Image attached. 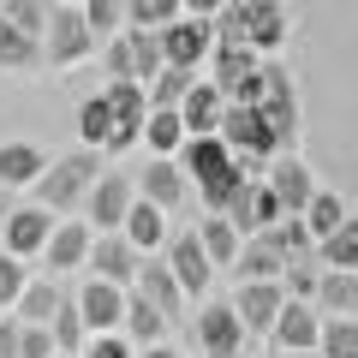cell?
<instances>
[{
	"label": "cell",
	"mask_w": 358,
	"mask_h": 358,
	"mask_svg": "<svg viewBox=\"0 0 358 358\" xmlns=\"http://www.w3.org/2000/svg\"><path fill=\"white\" fill-rule=\"evenodd\" d=\"M251 108L263 120V131L275 138V150H293L299 143V90L281 66H257V84H251Z\"/></svg>",
	"instance_id": "6da1fadb"
},
{
	"label": "cell",
	"mask_w": 358,
	"mask_h": 358,
	"mask_svg": "<svg viewBox=\"0 0 358 358\" xmlns=\"http://www.w3.org/2000/svg\"><path fill=\"white\" fill-rule=\"evenodd\" d=\"M108 72H114V84H131V90L155 84L162 78V42L143 36V30H120L114 48H108Z\"/></svg>",
	"instance_id": "7a4b0ae2"
},
{
	"label": "cell",
	"mask_w": 358,
	"mask_h": 358,
	"mask_svg": "<svg viewBox=\"0 0 358 358\" xmlns=\"http://www.w3.org/2000/svg\"><path fill=\"white\" fill-rule=\"evenodd\" d=\"M96 185V155L90 150H72V155H60V162L48 167V173L36 179V192H42V215L48 209H72L78 197Z\"/></svg>",
	"instance_id": "3957f363"
},
{
	"label": "cell",
	"mask_w": 358,
	"mask_h": 358,
	"mask_svg": "<svg viewBox=\"0 0 358 358\" xmlns=\"http://www.w3.org/2000/svg\"><path fill=\"white\" fill-rule=\"evenodd\" d=\"M96 48V36L84 30V13L78 6H48V30H42V60L48 66H78Z\"/></svg>",
	"instance_id": "277c9868"
},
{
	"label": "cell",
	"mask_w": 358,
	"mask_h": 358,
	"mask_svg": "<svg viewBox=\"0 0 358 358\" xmlns=\"http://www.w3.org/2000/svg\"><path fill=\"white\" fill-rule=\"evenodd\" d=\"M155 42H162V66H173V72H197V60L215 48L209 18H173V24H167Z\"/></svg>",
	"instance_id": "5b68a950"
},
{
	"label": "cell",
	"mask_w": 358,
	"mask_h": 358,
	"mask_svg": "<svg viewBox=\"0 0 358 358\" xmlns=\"http://www.w3.org/2000/svg\"><path fill=\"white\" fill-rule=\"evenodd\" d=\"M102 108H108V143L102 150H131L138 143V131H143V90H131V84H108V96H102Z\"/></svg>",
	"instance_id": "8992f818"
},
{
	"label": "cell",
	"mask_w": 358,
	"mask_h": 358,
	"mask_svg": "<svg viewBox=\"0 0 358 358\" xmlns=\"http://www.w3.org/2000/svg\"><path fill=\"white\" fill-rule=\"evenodd\" d=\"M221 221H227L233 233H268L275 221H281V203L268 197V185H263V179H251V185H245V192L227 203V215H221Z\"/></svg>",
	"instance_id": "52a82bcc"
},
{
	"label": "cell",
	"mask_w": 358,
	"mask_h": 358,
	"mask_svg": "<svg viewBox=\"0 0 358 358\" xmlns=\"http://www.w3.org/2000/svg\"><path fill=\"white\" fill-rule=\"evenodd\" d=\"M268 197L281 203V215H305V203L317 197V185H310V167L299 162V155H287V162H275L268 167Z\"/></svg>",
	"instance_id": "ba28073f"
},
{
	"label": "cell",
	"mask_w": 358,
	"mask_h": 358,
	"mask_svg": "<svg viewBox=\"0 0 358 358\" xmlns=\"http://www.w3.org/2000/svg\"><path fill=\"white\" fill-rule=\"evenodd\" d=\"M167 275H173V287H179V299L185 293H203L209 287V257H203V245H197V233H179L173 245H167Z\"/></svg>",
	"instance_id": "9c48e42d"
},
{
	"label": "cell",
	"mask_w": 358,
	"mask_h": 358,
	"mask_svg": "<svg viewBox=\"0 0 358 358\" xmlns=\"http://www.w3.org/2000/svg\"><path fill=\"white\" fill-rule=\"evenodd\" d=\"M84 263H96V275H90V281L120 287V293H126V287H131V275H138V251H131L126 239H114V233L90 245V257H84Z\"/></svg>",
	"instance_id": "30bf717a"
},
{
	"label": "cell",
	"mask_w": 358,
	"mask_h": 358,
	"mask_svg": "<svg viewBox=\"0 0 358 358\" xmlns=\"http://www.w3.org/2000/svg\"><path fill=\"white\" fill-rule=\"evenodd\" d=\"M317 334H322L317 310L299 305V299H287L281 317H275V346H281V352H317Z\"/></svg>",
	"instance_id": "8fae6325"
},
{
	"label": "cell",
	"mask_w": 358,
	"mask_h": 358,
	"mask_svg": "<svg viewBox=\"0 0 358 358\" xmlns=\"http://www.w3.org/2000/svg\"><path fill=\"white\" fill-rule=\"evenodd\" d=\"M197 341H203L209 358H239L245 329H239V317H233V305H209L203 317H197Z\"/></svg>",
	"instance_id": "7c38bea8"
},
{
	"label": "cell",
	"mask_w": 358,
	"mask_h": 358,
	"mask_svg": "<svg viewBox=\"0 0 358 358\" xmlns=\"http://www.w3.org/2000/svg\"><path fill=\"white\" fill-rule=\"evenodd\" d=\"M239 18H245V48H281L287 42V13L268 6V0H239Z\"/></svg>",
	"instance_id": "4fadbf2b"
},
{
	"label": "cell",
	"mask_w": 358,
	"mask_h": 358,
	"mask_svg": "<svg viewBox=\"0 0 358 358\" xmlns=\"http://www.w3.org/2000/svg\"><path fill=\"white\" fill-rule=\"evenodd\" d=\"M120 310H126V293H120V287H102V281H90L84 293H78V322H84L90 334H114Z\"/></svg>",
	"instance_id": "5bb4252c"
},
{
	"label": "cell",
	"mask_w": 358,
	"mask_h": 358,
	"mask_svg": "<svg viewBox=\"0 0 358 358\" xmlns=\"http://www.w3.org/2000/svg\"><path fill=\"white\" fill-rule=\"evenodd\" d=\"M221 108H227V102H221L209 84H192V90H185V102H179L173 114H179V126H185V138H215Z\"/></svg>",
	"instance_id": "9a60e30c"
},
{
	"label": "cell",
	"mask_w": 358,
	"mask_h": 358,
	"mask_svg": "<svg viewBox=\"0 0 358 358\" xmlns=\"http://www.w3.org/2000/svg\"><path fill=\"white\" fill-rule=\"evenodd\" d=\"M0 227H6V257H18V263H24V257H36L42 245H48V233H54L42 209H13Z\"/></svg>",
	"instance_id": "2e32d148"
},
{
	"label": "cell",
	"mask_w": 358,
	"mask_h": 358,
	"mask_svg": "<svg viewBox=\"0 0 358 358\" xmlns=\"http://www.w3.org/2000/svg\"><path fill=\"white\" fill-rule=\"evenodd\" d=\"M131 281H138V299H143V305H150L162 322H173V317H179V287H173V275H167L162 263H150V257H143Z\"/></svg>",
	"instance_id": "e0dca14e"
},
{
	"label": "cell",
	"mask_w": 358,
	"mask_h": 358,
	"mask_svg": "<svg viewBox=\"0 0 358 358\" xmlns=\"http://www.w3.org/2000/svg\"><path fill=\"white\" fill-rule=\"evenodd\" d=\"M281 305H287V287H239L233 317H239V329H275Z\"/></svg>",
	"instance_id": "ac0fdd59"
},
{
	"label": "cell",
	"mask_w": 358,
	"mask_h": 358,
	"mask_svg": "<svg viewBox=\"0 0 358 358\" xmlns=\"http://www.w3.org/2000/svg\"><path fill=\"white\" fill-rule=\"evenodd\" d=\"M131 203H138V197H131V185H126L120 173L96 179V192H90V215H96V227H102V233H114L120 221H126Z\"/></svg>",
	"instance_id": "d6986e66"
},
{
	"label": "cell",
	"mask_w": 358,
	"mask_h": 358,
	"mask_svg": "<svg viewBox=\"0 0 358 358\" xmlns=\"http://www.w3.org/2000/svg\"><path fill=\"white\" fill-rule=\"evenodd\" d=\"M42 257H48L54 275L78 268V263L90 257V227H84V221H66V227H54V233H48V245H42Z\"/></svg>",
	"instance_id": "ffe728a7"
},
{
	"label": "cell",
	"mask_w": 358,
	"mask_h": 358,
	"mask_svg": "<svg viewBox=\"0 0 358 358\" xmlns=\"http://www.w3.org/2000/svg\"><path fill=\"white\" fill-rule=\"evenodd\" d=\"M310 293H317V305H310V310H334V317H352V310H358V275H346V268H322Z\"/></svg>",
	"instance_id": "44dd1931"
},
{
	"label": "cell",
	"mask_w": 358,
	"mask_h": 358,
	"mask_svg": "<svg viewBox=\"0 0 358 358\" xmlns=\"http://www.w3.org/2000/svg\"><path fill=\"white\" fill-rule=\"evenodd\" d=\"M48 173V155L36 143H0V185H36Z\"/></svg>",
	"instance_id": "7402d4cb"
},
{
	"label": "cell",
	"mask_w": 358,
	"mask_h": 358,
	"mask_svg": "<svg viewBox=\"0 0 358 358\" xmlns=\"http://www.w3.org/2000/svg\"><path fill=\"white\" fill-rule=\"evenodd\" d=\"M120 227H126V245H131L138 257H150L155 245L167 239V221H162V209H155V203H131Z\"/></svg>",
	"instance_id": "603a6c76"
},
{
	"label": "cell",
	"mask_w": 358,
	"mask_h": 358,
	"mask_svg": "<svg viewBox=\"0 0 358 358\" xmlns=\"http://www.w3.org/2000/svg\"><path fill=\"white\" fill-rule=\"evenodd\" d=\"M233 268H239V275H245V287H281V275H287V263H281V257H275V251H263V245H245V251L239 257H233Z\"/></svg>",
	"instance_id": "cb8c5ba5"
},
{
	"label": "cell",
	"mask_w": 358,
	"mask_h": 358,
	"mask_svg": "<svg viewBox=\"0 0 358 358\" xmlns=\"http://www.w3.org/2000/svg\"><path fill=\"white\" fill-rule=\"evenodd\" d=\"M179 197H185V179H179V167H173V162H143V203L173 209Z\"/></svg>",
	"instance_id": "d4e9b609"
},
{
	"label": "cell",
	"mask_w": 358,
	"mask_h": 358,
	"mask_svg": "<svg viewBox=\"0 0 358 358\" xmlns=\"http://www.w3.org/2000/svg\"><path fill=\"white\" fill-rule=\"evenodd\" d=\"M346 221H352V215H346L341 197H334V192H317V197L305 203V215H299V227H305L310 239H329V233H334V227H346Z\"/></svg>",
	"instance_id": "484cf974"
},
{
	"label": "cell",
	"mask_w": 358,
	"mask_h": 358,
	"mask_svg": "<svg viewBox=\"0 0 358 358\" xmlns=\"http://www.w3.org/2000/svg\"><path fill=\"white\" fill-rule=\"evenodd\" d=\"M227 162H233V155L221 150V138H185V167H192L197 185L221 179V173H227Z\"/></svg>",
	"instance_id": "4316f807"
},
{
	"label": "cell",
	"mask_w": 358,
	"mask_h": 358,
	"mask_svg": "<svg viewBox=\"0 0 358 358\" xmlns=\"http://www.w3.org/2000/svg\"><path fill=\"white\" fill-rule=\"evenodd\" d=\"M60 287L54 281H24V293H18V310H24V329H48L54 310H60Z\"/></svg>",
	"instance_id": "83f0119b"
},
{
	"label": "cell",
	"mask_w": 358,
	"mask_h": 358,
	"mask_svg": "<svg viewBox=\"0 0 358 358\" xmlns=\"http://www.w3.org/2000/svg\"><path fill=\"white\" fill-rule=\"evenodd\" d=\"M173 18H185L179 0H131L126 6V30H143V36H162Z\"/></svg>",
	"instance_id": "f1b7e54d"
},
{
	"label": "cell",
	"mask_w": 358,
	"mask_h": 358,
	"mask_svg": "<svg viewBox=\"0 0 358 358\" xmlns=\"http://www.w3.org/2000/svg\"><path fill=\"white\" fill-rule=\"evenodd\" d=\"M143 143L155 150V162H167L173 150H185V126H179V114H143Z\"/></svg>",
	"instance_id": "f546056e"
},
{
	"label": "cell",
	"mask_w": 358,
	"mask_h": 358,
	"mask_svg": "<svg viewBox=\"0 0 358 358\" xmlns=\"http://www.w3.org/2000/svg\"><path fill=\"white\" fill-rule=\"evenodd\" d=\"M30 66H42V42L18 36V30L0 18V72H30Z\"/></svg>",
	"instance_id": "4dcf8cb0"
},
{
	"label": "cell",
	"mask_w": 358,
	"mask_h": 358,
	"mask_svg": "<svg viewBox=\"0 0 358 358\" xmlns=\"http://www.w3.org/2000/svg\"><path fill=\"white\" fill-rule=\"evenodd\" d=\"M197 245H203L209 268H215V263H233V257H239V233H233V227H227L221 215H209L203 227H197Z\"/></svg>",
	"instance_id": "1f68e13d"
},
{
	"label": "cell",
	"mask_w": 358,
	"mask_h": 358,
	"mask_svg": "<svg viewBox=\"0 0 358 358\" xmlns=\"http://www.w3.org/2000/svg\"><path fill=\"white\" fill-rule=\"evenodd\" d=\"M120 322H126V334H131V341H138V346H143V352H150V346H155V341H162V329H167V322H162V317H155V310H150V305H143V299H138V293H131V299H126V310H120Z\"/></svg>",
	"instance_id": "d6a6232c"
},
{
	"label": "cell",
	"mask_w": 358,
	"mask_h": 358,
	"mask_svg": "<svg viewBox=\"0 0 358 358\" xmlns=\"http://www.w3.org/2000/svg\"><path fill=\"white\" fill-rule=\"evenodd\" d=\"M0 18H6L18 36H30V42H42V30H48V6H42V0H6Z\"/></svg>",
	"instance_id": "836d02e7"
},
{
	"label": "cell",
	"mask_w": 358,
	"mask_h": 358,
	"mask_svg": "<svg viewBox=\"0 0 358 358\" xmlns=\"http://www.w3.org/2000/svg\"><path fill=\"white\" fill-rule=\"evenodd\" d=\"M317 346H322V358H358V322L352 317H329L322 334H317Z\"/></svg>",
	"instance_id": "e575fe53"
},
{
	"label": "cell",
	"mask_w": 358,
	"mask_h": 358,
	"mask_svg": "<svg viewBox=\"0 0 358 358\" xmlns=\"http://www.w3.org/2000/svg\"><path fill=\"white\" fill-rule=\"evenodd\" d=\"M322 263L352 275V263H358V221H346V227H334L329 239H322Z\"/></svg>",
	"instance_id": "d590c367"
},
{
	"label": "cell",
	"mask_w": 358,
	"mask_h": 358,
	"mask_svg": "<svg viewBox=\"0 0 358 358\" xmlns=\"http://www.w3.org/2000/svg\"><path fill=\"white\" fill-rule=\"evenodd\" d=\"M245 185H251V179H245V167H239V162H227V173H221V179H209V185H203V203L215 209V215H227V203H233V197L245 192Z\"/></svg>",
	"instance_id": "8d00e7d4"
},
{
	"label": "cell",
	"mask_w": 358,
	"mask_h": 358,
	"mask_svg": "<svg viewBox=\"0 0 358 358\" xmlns=\"http://www.w3.org/2000/svg\"><path fill=\"white\" fill-rule=\"evenodd\" d=\"M78 131H84V150L90 155L108 143V108H102V96H90V102L78 108Z\"/></svg>",
	"instance_id": "74e56055"
},
{
	"label": "cell",
	"mask_w": 358,
	"mask_h": 358,
	"mask_svg": "<svg viewBox=\"0 0 358 358\" xmlns=\"http://www.w3.org/2000/svg\"><path fill=\"white\" fill-rule=\"evenodd\" d=\"M78 13H84V30H90V36L126 24V6H114V0H90V6H78Z\"/></svg>",
	"instance_id": "f35d334b"
},
{
	"label": "cell",
	"mask_w": 358,
	"mask_h": 358,
	"mask_svg": "<svg viewBox=\"0 0 358 358\" xmlns=\"http://www.w3.org/2000/svg\"><path fill=\"white\" fill-rule=\"evenodd\" d=\"M48 341H54V346H66V352H72V346L84 341V322H78V310H66V305L54 310V322H48Z\"/></svg>",
	"instance_id": "ab89813d"
},
{
	"label": "cell",
	"mask_w": 358,
	"mask_h": 358,
	"mask_svg": "<svg viewBox=\"0 0 358 358\" xmlns=\"http://www.w3.org/2000/svg\"><path fill=\"white\" fill-rule=\"evenodd\" d=\"M18 293H24V263L18 257H0V310L18 305Z\"/></svg>",
	"instance_id": "60d3db41"
},
{
	"label": "cell",
	"mask_w": 358,
	"mask_h": 358,
	"mask_svg": "<svg viewBox=\"0 0 358 358\" xmlns=\"http://www.w3.org/2000/svg\"><path fill=\"white\" fill-rule=\"evenodd\" d=\"M18 358H54L48 329H18Z\"/></svg>",
	"instance_id": "b9f144b4"
},
{
	"label": "cell",
	"mask_w": 358,
	"mask_h": 358,
	"mask_svg": "<svg viewBox=\"0 0 358 358\" xmlns=\"http://www.w3.org/2000/svg\"><path fill=\"white\" fill-rule=\"evenodd\" d=\"M90 358H131V346L120 341V334H96V341H90Z\"/></svg>",
	"instance_id": "7bdbcfd3"
},
{
	"label": "cell",
	"mask_w": 358,
	"mask_h": 358,
	"mask_svg": "<svg viewBox=\"0 0 358 358\" xmlns=\"http://www.w3.org/2000/svg\"><path fill=\"white\" fill-rule=\"evenodd\" d=\"M0 358H18V322H0Z\"/></svg>",
	"instance_id": "ee69618b"
},
{
	"label": "cell",
	"mask_w": 358,
	"mask_h": 358,
	"mask_svg": "<svg viewBox=\"0 0 358 358\" xmlns=\"http://www.w3.org/2000/svg\"><path fill=\"white\" fill-rule=\"evenodd\" d=\"M143 358H179V352H173V346H150V352H143Z\"/></svg>",
	"instance_id": "f6af8a7d"
},
{
	"label": "cell",
	"mask_w": 358,
	"mask_h": 358,
	"mask_svg": "<svg viewBox=\"0 0 358 358\" xmlns=\"http://www.w3.org/2000/svg\"><path fill=\"white\" fill-rule=\"evenodd\" d=\"M281 358H317V352H281Z\"/></svg>",
	"instance_id": "bcb514c9"
},
{
	"label": "cell",
	"mask_w": 358,
	"mask_h": 358,
	"mask_svg": "<svg viewBox=\"0 0 358 358\" xmlns=\"http://www.w3.org/2000/svg\"><path fill=\"white\" fill-rule=\"evenodd\" d=\"M0 221H6V215H0Z\"/></svg>",
	"instance_id": "7dc6e473"
}]
</instances>
